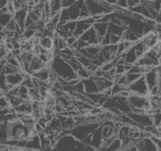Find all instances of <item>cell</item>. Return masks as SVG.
Returning a JSON list of instances; mask_svg holds the SVG:
<instances>
[{
    "label": "cell",
    "instance_id": "6da1fadb",
    "mask_svg": "<svg viewBox=\"0 0 161 151\" xmlns=\"http://www.w3.org/2000/svg\"><path fill=\"white\" fill-rule=\"evenodd\" d=\"M49 69L52 72L57 74L58 78H62L65 81L79 79L77 73H75L73 69L69 67V64L64 62L63 59H60L58 55L54 57L52 64H49Z\"/></svg>",
    "mask_w": 161,
    "mask_h": 151
},
{
    "label": "cell",
    "instance_id": "7a4b0ae2",
    "mask_svg": "<svg viewBox=\"0 0 161 151\" xmlns=\"http://www.w3.org/2000/svg\"><path fill=\"white\" fill-rule=\"evenodd\" d=\"M100 126H101V124H99V123H92V124L86 123V124H82V125H77L65 134L72 135L74 138L84 142V140L87 138L90 134H92L96 129L99 128Z\"/></svg>",
    "mask_w": 161,
    "mask_h": 151
},
{
    "label": "cell",
    "instance_id": "3957f363",
    "mask_svg": "<svg viewBox=\"0 0 161 151\" xmlns=\"http://www.w3.org/2000/svg\"><path fill=\"white\" fill-rule=\"evenodd\" d=\"M80 8L78 7L77 2L75 5L69 8L62 9L60 11V18H59V24H63L69 21H78L80 19Z\"/></svg>",
    "mask_w": 161,
    "mask_h": 151
},
{
    "label": "cell",
    "instance_id": "277c9868",
    "mask_svg": "<svg viewBox=\"0 0 161 151\" xmlns=\"http://www.w3.org/2000/svg\"><path fill=\"white\" fill-rule=\"evenodd\" d=\"M128 91L130 92V94L142 96V97H148L149 96V89L147 87V84H146L144 76L143 77H141L139 80L136 81V82L129 85Z\"/></svg>",
    "mask_w": 161,
    "mask_h": 151
},
{
    "label": "cell",
    "instance_id": "5b68a950",
    "mask_svg": "<svg viewBox=\"0 0 161 151\" xmlns=\"http://www.w3.org/2000/svg\"><path fill=\"white\" fill-rule=\"evenodd\" d=\"M94 24H95V20L92 16L87 19H79L77 21V25H75L74 36L79 39L87 30H89L91 27H93Z\"/></svg>",
    "mask_w": 161,
    "mask_h": 151
},
{
    "label": "cell",
    "instance_id": "8992f818",
    "mask_svg": "<svg viewBox=\"0 0 161 151\" xmlns=\"http://www.w3.org/2000/svg\"><path fill=\"white\" fill-rule=\"evenodd\" d=\"M79 39L83 40L85 43H87L88 47H90V45H97V44H100L99 37H98L97 33H96L94 27H91L89 30H87V31H86Z\"/></svg>",
    "mask_w": 161,
    "mask_h": 151
},
{
    "label": "cell",
    "instance_id": "52a82bcc",
    "mask_svg": "<svg viewBox=\"0 0 161 151\" xmlns=\"http://www.w3.org/2000/svg\"><path fill=\"white\" fill-rule=\"evenodd\" d=\"M103 143V136H102V127L96 129L94 132L91 134V142L90 146H92L94 149H100L101 145Z\"/></svg>",
    "mask_w": 161,
    "mask_h": 151
},
{
    "label": "cell",
    "instance_id": "ba28073f",
    "mask_svg": "<svg viewBox=\"0 0 161 151\" xmlns=\"http://www.w3.org/2000/svg\"><path fill=\"white\" fill-rule=\"evenodd\" d=\"M140 40L146 48H147L148 49H150L153 45H155L158 42V34L155 30H153V31H150L149 33L145 34Z\"/></svg>",
    "mask_w": 161,
    "mask_h": 151
},
{
    "label": "cell",
    "instance_id": "9c48e42d",
    "mask_svg": "<svg viewBox=\"0 0 161 151\" xmlns=\"http://www.w3.org/2000/svg\"><path fill=\"white\" fill-rule=\"evenodd\" d=\"M144 78H145L146 84H147V87H148L149 91L152 90L155 87H157L158 82L160 80L157 72H156V69L154 70H152V72H149L146 75H144Z\"/></svg>",
    "mask_w": 161,
    "mask_h": 151
},
{
    "label": "cell",
    "instance_id": "30bf717a",
    "mask_svg": "<svg viewBox=\"0 0 161 151\" xmlns=\"http://www.w3.org/2000/svg\"><path fill=\"white\" fill-rule=\"evenodd\" d=\"M85 87V94L86 95H91V94H97L100 93L99 88L97 84L95 83V81L92 79V77L86 80H82Z\"/></svg>",
    "mask_w": 161,
    "mask_h": 151
},
{
    "label": "cell",
    "instance_id": "8fae6325",
    "mask_svg": "<svg viewBox=\"0 0 161 151\" xmlns=\"http://www.w3.org/2000/svg\"><path fill=\"white\" fill-rule=\"evenodd\" d=\"M26 75L24 72L21 73H17L14 75H10V76H6V80H7V84L13 86V87H17V86H21L24 76Z\"/></svg>",
    "mask_w": 161,
    "mask_h": 151
},
{
    "label": "cell",
    "instance_id": "7c38bea8",
    "mask_svg": "<svg viewBox=\"0 0 161 151\" xmlns=\"http://www.w3.org/2000/svg\"><path fill=\"white\" fill-rule=\"evenodd\" d=\"M93 27L95 29L96 33H97L99 40H100V43L102 42L103 37L105 36L106 34L108 32V23H104V22H96Z\"/></svg>",
    "mask_w": 161,
    "mask_h": 151
},
{
    "label": "cell",
    "instance_id": "4fadbf2b",
    "mask_svg": "<svg viewBox=\"0 0 161 151\" xmlns=\"http://www.w3.org/2000/svg\"><path fill=\"white\" fill-rule=\"evenodd\" d=\"M126 29H127V27H126L125 25H118L114 23L108 24V32L113 35H117V36H120V37H122V35Z\"/></svg>",
    "mask_w": 161,
    "mask_h": 151
},
{
    "label": "cell",
    "instance_id": "5bb4252c",
    "mask_svg": "<svg viewBox=\"0 0 161 151\" xmlns=\"http://www.w3.org/2000/svg\"><path fill=\"white\" fill-rule=\"evenodd\" d=\"M49 74H50V69L49 68H44L42 70H38V72L32 74L31 77L37 79L39 81H42V82H48Z\"/></svg>",
    "mask_w": 161,
    "mask_h": 151
},
{
    "label": "cell",
    "instance_id": "9a60e30c",
    "mask_svg": "<svg viewBox=\"0 0 161 151\" xmlns=\"http://www.w3.org/2000/svg\"><path fill=\"white\" fill-rule=\"evenodd\" d=\"M39 48H42L45 50H53V39L52 37L44 36L38 40Z\"/></svg>",
    "mask_w": 161,
    "mask_h": 151
},
{
    "label": "cell",
    "instance_id": "2e32d148",
    "mask_svg": "<svg viewBox=\"0 0 161 151\" xmlns=\"http://www.w3.org/2000/svg\"><path fill=\"white\" fill-rule=\"evenodd\" d=\"M50 5V10H52V14H50V17L54 16L62 11V0H53V1H49Z\"/></svg>",
    "mask_w": 161,
    "mask_h": 151
},
{
    "label": "cell",
    "instance_id": "e0dca14e",
    "mask_svg": "<svg viewBox=\"0 0 161 151\" xmlns=\"http://www.w3.org/2000/svg\"><path fill=\"white\" fill-rule=\"evenodd\" d=\"M22 70L21 69H18V68H14L12 65H10L8 64H6L4 65V68L2 70V75L5 76H10V75H14V74H17V73H21Z\"/></svg>",
    "mask_w": 161,
    "mask_h": 151
},
{
    "label": "cell",
    "instance_id": "ac0fdd59",
    "mask_svg": "<svg viewBox=\"0 0 161 151\" xmlns=\"http://www.w3.org/2000/svg\"><path fill=\"white\" fill-rule=\"evenodd\" d=\"M127 90H128L127 86L121 85L118 83H114L113 87L111 88V93H112V96H118L120 93H122L124 91H127Z\"/></svg>",
    "mask_w": 161,
    "mask_h": 151
},
{
    "label": "cell",
    "instance_id": "d6986e66",
    "mask_svg": "<svg viewBox=\"0 0 161 151\" xmlns=\"http://www.w3.org/2000/svg\"><path fill=\"white\" fill-rule=\"evenodd\" d=\"M12 20V16L8 13H0V25L2 27H6L9 22Z\"/></svg>",
    "mask_w": 161,
    "mask_h": 151
},
{
    "label": "cell",
    "instance_id": "ffe728a7",
    "mask_svg": "<svg viewBox=\"0 0 161 151\" xmlns=\"http://www.w3.org/2000/svg\"><path fill=\"white\" fill-rule=\"evenodd\" d=\"M121 147H122V144H121V141L120 139H116L114 142L111 144L108 148H106L104 151H119L121 149Z\"/></svg>",
    "mask_w": 161,
    "mask_h": 151
},
{
    "label": "cell",
    "instance_id": "44dd1931",
    "mask_svg": "<svg viewBox=\"0 0 161 151\" xmlns=\"http://www.w3.org/2000/svg\"><path fill=\"white\" fill-rule=\"evenodd\" d=\"M68 64H69V67L73 69V70L75 73H78V70L82 68V64H80V62L75 58H73L70 60H69Z\"/></svg>",
    "mask_w": 161,
    "mask_h": 151
},
{
    "label": "cell",
    "instance_id": "7402d4cb",
    "mask_svg": "<svg viewBox=\"0 0 161 151\" xmlns=\"http://www.w3.org/2000/svg\"><path fill=\"white\" fill-rule=\"evenodd\" d=\"M152 121H153V126L156 128L161 127V111H158L152 115Z\"/></svg>",
    "mask_w": 161,
    "mask_h": 151
},
{
    "label": "cell",
    "instance_id": "603a6c76",
    "mask_svg": "<svg viewBox=\"0 0 161 151\" xmlns=\"http://www.w3.org/2000/svg\"><path fill=\"white\" fill-rule=\"evenodd\" d=\"M75 2H77V0H62V8L63 9L69 8L75 5Z\"/></svg>",
    "mask_w": 161,
    "mask_h": 151
},
{
    "label": "cell",
    "instance_id": "cb8c5ba5",
    "mask_svg": "<svg viewBox=\"0 0 161 151\" xmlns=\"http://www.w3.org/2000/svg\"><path fill=\"white\" fill-rule=\"evenodd\" d=\"M127 3H128V9L129 10H133L134 8H136L138 5L141 4V0H127Z\"/></svg>",
    "mask_w": 161,
    "mask_h": 151
},
{
    "label": "cell",
    "instance_id": "d4e9b609",
    "mask_svg": "<svg viewBox=\"0 0 161 151\" xmlns=\"http://www.w3.org/2000/svg\"><path fill=\"white\" fill-rule=\"evenodd\" d=\"M115 6L119 7V8H122V9H128L127 0H117V3H116Z\"/></svg>",
    "mask_w": 161,
    "mask_h": 151
},
{
    "label": "cell",
    "instance_id": "484cf974",
    "mask_svg": "<svg viewBox=\"0 0 161 151\" xmlns=\"http://www.w3.org/2000/svg\"><path fill=\"white\" fill-rule=\"evenodd\" d=\"M6 8H7L8 14H10L13 17V15L15 14V9L13 7V1H8V3L6 5Z\"/></svg>",
    "mask_w": 161,
    "mask_h": 151
},
{
    "label": "cell",
    "instance_id": "4316f807",
    "mask_svg": "<svg viewBox=\"0 0 161 151\" xmlns=\"http://www.w3.org/2000/svg\"><path fill=\"white\" fill-rule=\"evenodd\" d=\"M78 40V38H75V36H70V37H68L67 39H65V42H67V45H68V48H72L73 45L75 43V42Z\"/></svg>",
    "mask_w": 161,
    "mask_h": 151
},
{
    "label": "cell",
    "instance_id": "83f0119b",
    "mask_svg": "<svg viewBox=\"0 0 161 151\" xmlns=\"http://www.w3.org/2000/svg\"><path fill=\"white\" fill-rule=\"evenodd\" d=\"M8 1L7 0H0V9H2L3 7H6Z\"/></svg>",
    "mask_w": 161,
    "mask_h": 151
},
{
    "label": "cell",
    "instance_id": "f1b7e54d",
    "mask_svg": "<svg viewBox=\"0 0 161 151\" xmlns=\"http://www.w3.org/2000/svg\"><path fill=\"white\" fill-rule=\"evenodd\" d=\"M158 96L160 97V99H161V80H159V82H158Z\"/></svg>",
    "mask_w": 161,
    "mask_h": 151
},
{
    "label": "cell",
    "instance_id": "f546056e",
    "mask_svg": "<svg viewBox=\"0 0 161 151\" xmlns=\"http://www.w3.org/2000/svg\"><path fill=\"white\" fill-rule=\"evenodd\" d=\"M2 97H4V93H3V91L0 89V98H2Z\"/></svg>",
    "mask_w": 161,
    "mask_h": 151
},
{
    "label": "cell",
    "instance_id": "4dcf8cb0",
    "mask_svg": "<svg viewBox=\"0 0 161 151\" xmlns=\"http://www.w3.org/2000/svg\"><path fill=\"white\" fill-rule=\"evenodd\" d=\"M10 151H19V150H16V149H11Z\"/></svg>",
    "mask_w": 161,
    "mask_h": 151
},
{
    "label": "cell",
    "instance_id": "1f68e13d",
    "mask_svg": "<svg viewBox=\"0 0 161 151\" xmlns=\"http://www.w3.org/2000/svg\"><path fill=\"white\" fill-rule=\"evenodd\" d=\"M95 151H103V150H101V149H96Z\"/></svg>",
    "mask_w": 161,
    "mask_h": 151
},
{
    "label": "cell",
    "instance_id": "d6a6232c",
    "mask_svg": "<svg viewBox=\"0 0 161 151\" xmlns=\"http://www.w3.org/2000/svg\"><path fill=\"white\" fill-rule=\"evenodd\" d=\"M159 14H160V15H161V9H160V12H159Z\"/></svg>",
    "mask_w": 161,
    "mask_h": 151
},
{
    "label": "cell",
    "instance_id": "836d02e7",
    "mask_svg": "<svg viewBox=\"0 0 161 151\" xmlns=\"http://www.w3.org/2000/svg\"><path fill=\"white\" fill-rule=\"evenodd\" d=\"M0 127H1V123H0Z\"/></svg>",
    "mask_w": 161,
    "mask_h": 151
},
{
    "label": "cell",
    "instance_id": "e575fe53",
    "mask_svg": "<svg viewBox=\"0 0 161 151\" xmlns=\"http://www.w3.org/2000/svg\"><path fill=\"white\" fill-rule=\"evenodd\" d=\"M0 151H1V150H0Z\"/></svg>",
    "mask_w": 161,
    "mask_h": 151
},
{
    "label": "cell",
    "instance_id": "d590c367",
    "mask_svg": "<svg viewBox=\"0 0 161 151\" xmlns=\"http://www.w3.org/2000/svg\"><path fill=\"white\" fill-rule=\"evenodd\" d=\"M160 80H161V79H160Z\"/></svg>",
    "mask_w": 161,
    "mask_h": 151
}]
</instances>
